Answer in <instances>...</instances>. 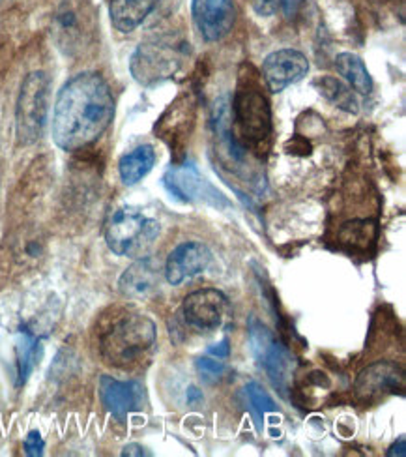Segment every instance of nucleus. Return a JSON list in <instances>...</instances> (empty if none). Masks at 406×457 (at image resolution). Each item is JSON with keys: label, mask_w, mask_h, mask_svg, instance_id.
<instances>
[{"label": "nucleus", "mask_w": 406, "mask_h": 457, "mask_svg": "<svg viewBox=\"0 0 406 457\" xmlns=\"http://www.w3.org/2000/svg\"><path fill=\"white\" fill-rule=\"evenodd\" d=\"M114 119V98L100 73L71 78L58 92L53 112V139L58 148L73 152L98 141Z\"/></svg>", "instance_id": "f257e3e1"}, {"label": "nucleus", "mask_w": 406, "mask_h": 457, "mask_svg": "<svg viewBox=\"0 0 406 457\" xmlns=\"http://www.w3.org/2000/svg\"><path fill=\"white\" fill-rule=\"evenodd\" d=\"M238 75V85L230 105L232 136L245 152L251 150L262 156L272 139V111H269L255 68L244 64Z\"/></svg>", "instance_id": "f03ea898"}, {"label": "nucleus", "mask_w": 406, "mask_h": 457, "mask_svg": "<svg viewBox=\"0 0 406 457\" xmlns=\"http://www.w3.org/2000/svg\"><path fill=\"white\" fill-rule=\"evenodd\" d=\"M156 345V325L143 313L120 312L100 332V353L114 368H135Z\"/></svg>", "instance_id": "7ed1b4c3"}, {"label": "nucleus", "mask_w": 406, "mask_h": 457, "mask_svg": "<svg viewBox=\"0 0 406 457\" xmlns=\"http://www.w3.org/2000/svg\"><path fill=\"white\" fill-rule=\"evenodd\" d=\"M187 42L178 36L163 34L141 44L131 56V75L145 87L160 85L174 78L187 61Z\"/></svg>", "instance_id": "20e7f679"}, {"label": "nucleus", "mask_w": 406, "mask_h": 457, "mask_svg": "<svg viewBox=\"0 0 406 457\" xmlns=\"http://www.w3.org/2000/svg\"><path fill=\"white\" fill-rule=\"evenodd\" d=\"M160 235V223L137 206L114 211L105 227V242L119 257H143Z\"/></svg>", "instance_id": "39448f33"}, {"label": "nucleus", "mask_w": 406, "mask_h": 457, "mask_svg": "<svg viewBox=\"0 0 406 457\" xmlns=\"http://www.w3.org/2000/svg\"><path fill=\"white\" fill-rule=\"evenodd\" d=\"M49 111V78L44 71L29 73L15 109V136L21 146L34 145L42 137Z\"/></svg>", "instance_id": "423d86ee"}, {"label": "nucleus", "mask_w": 406, "mask_h": 457, "mask_svg": "<svg viewBox=\"0 0 406 457\" xmlns=\"http://www.w3.org/2000/svg\"><path fill=\"white\" fill-rule=\"evenodd\" d=\"M249 343L251 351H253L257 358V364L266 371L272 385L281 394H286L290 377H293L294 371L293 354L288 353L283 343H279L276 336L257 317L249 319Z\"/></svg>", "instance_id": "0eeeda50"}, {"label": "nucleus", "mask_w": 406, "mask_h": 457, "mask_svg": "<svg viewBox=\"0 0 406 457\" xmlns=\"http://www.w3.org/2000/svg\"><path fill=\"white\" fill-rule=\"evenodd\" d=\"M197 117V102L191 96V92H184L174 100L162 119L156 122V137H160L169 148L174 158V165H180L186 156V145L195 126Z\"/></svg>", "instance_id": "6e6552de"}, {"label": "nucleus", "mask_w": 406, "mask_h": 457, "mask_svg": "<svg viewBox=\"0 0 406 457\" xmlns=\"http://www.w3.org/2000/svg\"><path fill=\"white\" fill-rule=\"evenodd\" d=\"M163 186L172 197L184 203H206L214 206L228 204L227 199L220 192H216L191 163L170 167L163 177Z\"/></svg>", "instance_id": "1a4fd4ad"}, {"label": "nucleus", "mask_w": 406, "mask_h": 457, "mask_svg": "<svg viewBox=\"0 0 406 457\" xmlns=\"http://www.w3.org/2000/svg\"><path fill=\"white\" fill-rule=\"evenodd\" d=\"M227 296L218 289H201L184 300L186 322L197 332H214L223 325Z\"/></svg>", "instance_id": "9d476101"}, {"label": "nucleus", "mask_w": 406, "mask_h": 457, "mask_svg": "<svg viewBox=\"0 0 406 457\" xmlns=\"http://www.w3.org/2000/svg\"><path fill=\"white\" fill-rule=\"evenodd\" d=\"M309 71V61L296 49H279L269 53L262 62V79L269 92L279 94L286 87L302 81Z\"/></svg>", "instance_id": "9b49d317"}, {"label": "nucleus", "mask_w": 406, "mask_h": 457, "mask_svg": "<svg viewBox=\"0 0 406 457\" xmlns=\"http://www.w3.org/2000/svg\"><path fill=\"white\" fill-rule=\"evenodd\" d=\"M193 21L206 42H220L236 21L232 0H193Z\"/></svg>", "instance_id": "f8f14e48"}, {"label": "nucleus", "mask_w": 406, "mask_h": 457, "mask_svg": "<svg viewBox=\"0 0 406 457\" xmlns=\"http://www.w3.org/2000/svg\"><path fill=\"white\" fill-rule=\"evenodd\" d=\"M100 397L111 416L119 422H126L131 412H137L143 407L145 392L137 380H119L104 375L100 378Z\"/></svg>", "instance_id": "ddd939ff"}, {"label": "nucleus", "mask_w": 406, "mask_h": 457, "mask_svg": "<svg viewBox=\"0 0 406 457\" xmlns=\"http://www.w3.org/2000/svg\"><path fill=\"white\" fill-rule=\"evenodd\" d=\"M211 261V253L203 242H184L169 253L165 279L169 285H180L186 279L203 274Z\"/></svg>", "instance_id": "4468645a"}, {"label": "nucleus", "mask_w": 406, "mask_h": 457, "mask_svg": "<svg viewBox=\"0 0 406 457\" xmlns=\"http://www.w3.org/2000/svg\"><path fill=\"white\" fill-rule=\"evenodd\" d=\"M162 264L156 257H141L120 276L119 289L126 298H146L160 287Z\"/></svg>", "instance_id": "2eb2a0df"}, {"label": "nucleus", "mask_w": 406, "mask_h": 457, "mask_svg": "<svg viewBox=\"0 0 406 457\" xmlns=\"http://www.w3.org/2000/svg\"><path fill=\"white\" fill-rule=\"evenodd\" d=\"M402 385V373L397 366L394 364H385V361H380V364H375L371 368H367L356 383V392L363 399H377L384 395L385 392H394Z\"/></svg>", "instance_id": "dca6fc26"}, {"label": "nucleus", "mask_w": 406, "mask_h": 457, "mask_svg": "<svg viewBox=\"0 0 406 457\" xmlns=\"http://www.w3.org/2000/svg\"><path fill=\"white\" fill-rule=\"evenodd\" d=\"M160 0H109V17L119 32H133L158 6Z\"/></svg>", "instance_id": "f3484780"}, {"label": "nucleus", "mask_w": 406, "mask_h": 457, "mask_svg": "<svg viewBox=\"0 0 406 457\" xmlns=\"http://www.w3.org/2000/svg\"><path fill=\"white\" fill-rule=\"evenodd\" d=\"M156 163V152L150 145L137 146L135 150L128 152L119 162V173L126 186H133L141 182Z\"/></svg>", "instance_id": "a211bd4d"}, {"label": "nucleus", "mask_w": 406, "mask_h": 457, "mask_svg": "<svg viewBox=\"0 0 406 457\" xmlns=\"http://www.w3.org/2000/svg\"><path fill=\"white\" fill-rule=\"evenodd\" d=\"M336 70L354 92H358V94H371L373 92L371 73L358 54H354V53L337 54Z\"/></svg>", "instance_id": "6ab92c4d"}, {"label": "nucleus", "mask_w": 406, "mask_h": 457, "mask_svg": "<svg viewBox=\"0 0 406 457\" xmlns=\"http://www.w3.org/2000/svg\"><path fill=\"white\" fill-rule=\"evenodd\" d=\"M315 85L319 87L320 94L326 100H330L332 104H336L337 107H341L348 112H358V100L354 96L352 88L348 85H344L334 78H322Z\"/></svg>", "instance_id": "aec40b11"}, {"label": "nucleus", "mask_w": 406, "mask_h": 457, "mask_svg": "<svg viewBox=\"0 0 406 457\" xmlns=\"http://www.w3.org/2000/svg\"><path fill=\"white\" fill-rule=\"evenodd\" d=\"M37 349H40V339H37L32 332L25 330L21 332V337L17 341V370H19V385H23L32 373L36 360H37Z\"/></svg>", "instance_id": "412c9836"}, {"label": "nucleus", "mask_w": 406, "mask_h": 457, "mask_svg": "<svg viewBox=\"0 0 406 457\" xmlns=\"http://www.w3.org/2000/svg\"><path fill=\"white\" fill-rule=\"evenodd\" d=\"M245 395L249 399L251 409L255 411L259 418H262L264 412H274L278 407L274 403V399L268 395V392L259 385V383H249L245 386Z\"/></svg>", "instance_id": "4be33fe9"}, {"label": "nucleus", "mask_w": 406, "mask_h": 457, "mask_svg": "<svg viewBox=\"0 0 406 457\" xmlns=\"http://www.w3.org/2000/svg\"><path fill=\"white\" fill-rule=\"evenodd\" d=\"M195 366H197V371L201 373V377H204L206 380H218V378H221V377L225 375V371H227L225 364H223V361H221L220 358L214 360V358L203 356V358L197 360Z\"/></svg>", "instance_id": "5701e85b"}, {"label": "nucleus", "mask_w": 406, "mask_h": 457, "mask_svg": "<svg viewBox=\"0 0 406 457\" xmlns=\"http://www.w3.org/2000/svg\"><path fill=\"white\" fill-rule=\"evenodd\" d=\"M23 448H25V453H27L29 457H40V455L44 453V448H46V443H44V439H42L40 431H30V433L27 435Z\"/></svg>", "instance_id": "b1692460"}, {"label": "nucleus", "mask_w": 406, "mask_h": 457, "mask_svg": "<svg viewBox=\"0 0 406 457\" xmlns=\"http://www.w3.org/2000/svg\"><path fill=\"white\" fill-rule=\"evenodd\" d=\"M208 353H210L211 356H218L220 360H223V358H228V354H230L228 339H223V341L216 343V345H211V347L208 349Z\"/></svg>", "instance_id": "393cba45"}, {"label": "nucleus", "mask_w": 406, "mask_h": 457, "mask_svg": "<svg viewBox=\"0 0 406 457\" xmlns=\"http://www.w3.org/2000/svg\"><path fill=\"white\" fill-rule=\"evenodd\" d=\"M388 455L390 457H395V455L397 457H404L406 455V436L404 435H401L399 441L388 450Z\"/></svg>", "instance_id": "a878e982"}, {"label": "nucleus", "mask_w": 406, "mask_h": 457, "mask_svg": "<svg viewBox=\"0 0 406 457\" xmlns=\"http://www.w3.org/2000/svg\"><path fill=\"white\" fill-rule=\"evenodd\" d=\"M122 455H150V452H146L141 445H128L124 450H122Z\"/></svg>", "instance_id": "bb28decb"}, {"label": "nucleus", "mask_w": 406, "mask_h": 457, "mask_svg": "<svg viewBox=\"0 0 406 457\" xmlns=\"http://www.w3.org/2000/svg\"><path fill=\"white\" fill-rule=\"evenodd\" d=\"M300 3V0H283V4H285V12L290 15L294 12V8H296V4Z\"/></svg>", "instance_id": "cd10ccee"}]
</instances>
